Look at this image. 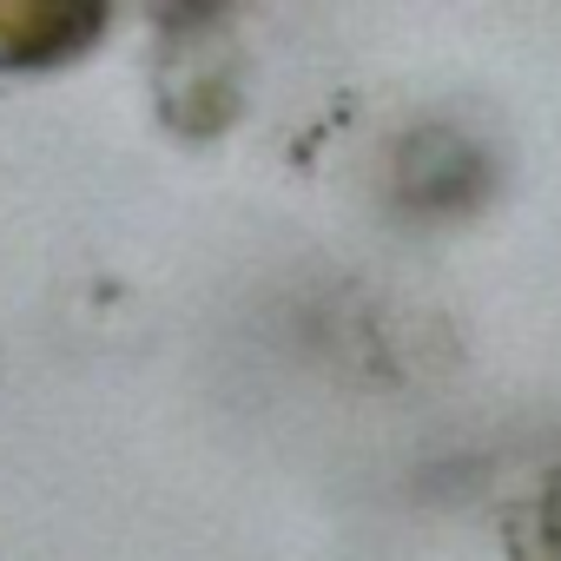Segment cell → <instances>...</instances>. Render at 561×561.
<instances>
[{
    "label": "cell",
    "mask_w": 561,
    "mask_h": 561,
    "mask_svg": "<svg viewBox=\"0 0 561 561\" xmlns=\"http://www.w3.org/2000/svg\"><path fill=\"white\" fill-rule=\"evenodd\" d=\"M159 34H165L159 60H152L159 119L179 139H218L244 106V54L231 34V14L172 8V14H159Z\"/></svg>",
    "instance_id": "1"
},
{
    "label": "cell",
    "mask_w": 561,
    "mask_h": 561,
    "mask_svg": "<svg viewBox=\"0 0 561 561\" xmlns=\"http://www.w3.org/2000/svg\"><path fill=\"white\" fill-rule=\"evenodd\" d=\"M495 192V159L449 119H430L390 152V205L403 218H469Z\"/></svg>",
    "instance_id": "2"
},
{
    "label": "cell",
    "mask_w": 561,
    "mask_h": 561,
    "mask_svg": "<svg viewBox=\"0 0 561 561\" xmlns=\"http://www.w3.org/2000/svg\"><path fill=\"white\" fill-rule=\"evenodd\" d=\"M106 0H0V73L73 67L106 41Z\"/></svg>",
    "instance_id": "3"
},
{
    "label": "cell",
    "mask_w": 561,
    "mask_h": 561,
    "mask_svg": "<svg viewBox=\"0 0 561 561\" xmlns=\"http://www.w3.org/2000/svg\"><path fill=\"white\" fill-rule=\"evenodd\" d=\"M502 554L508 561H561V462L541 469L515 502H502Z\"/></svg>",
    "instance_id": "4"
}]
</instances>
